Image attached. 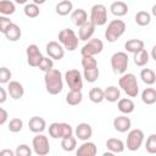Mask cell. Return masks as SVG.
<instances>
[{
	"label": "cell",
	"instance_id": "obj_1",
	"mask_svg": "<svg viewBox=\"0 0 156 156\" xmlns=\"http://www.w3.org/2000/svg\"><path fill=\"white\" fill-rule=\"evenodd\" d=\"M44 83H45V89L49 94L51 95H57L62 91L63 89V79H62V73L58 69H50L45 72L44 74Z\"/></svg>",
	"mask_w": 156,
	"mask_h": 156
},
{
	"label": "cell",
	"instance_id": "obj_2",
	"mask_svg": "<svg viewBox=\"0 0 156 156\" xmlns=\"http://www.w3.org/2000/svg\"><path fill=\"white\" fill-rule=\"evenodd\" d=\"M118 85L129 98H135L139 94V84L133 73H123L118 79Z\"/></svg>",
	"mask_w": 156,
	"mask_h": 156
},
{
	"label": "cell",
	"instance_id": "obj_3",
	"mask_svg": "<svg viewBox=\"0 0 156 156\" xmlns=\"http://www.w3.org/2000/svg\"><path fill=\"white\" fill-rule=\"evenodd\" d=\"M126 23L122 20H112L105 30V39L108 43H115L117 39H119L124 32H126Z\"/></svg>",
	"mask_w": 156,
	"mask_h": 156
},
{
	"label": "cell",
	"instance_id": "obj_4",
	"mask_svg": "<svg viewBox=\"0 0 156 156\" xmlns=\"http://www.w3.org/2000/svg\"><path fill=\"white\" fill-rule=\"evenodd\" d=\"M58 43L63 46L65 50L68 51H74L78 48L79 39L76 35L74 30L71 28H63L58 33Z\"/></svg>",
	"mask_w": 156,
	"mask_h": 156
},
{
	"label": "cell",
	"instance_id": "obj_5",
	"mask_svg": "<svg viewBox=\"0 0 156 156\" xmlns=\"http://www.w3.org/2000/svg\"><path fill=\"white\" fill-rule=\"evenodd\" d=\"M129 65V57L128 54L124 51H117L111 56V68L113 73L116 74H123L126 73Z\"/></svg>",
	"mask_w": 156,
	"mask_h": 156
},
{
	"label": "cell",
	"instance_id": "obj_6",
	"mask_svg": "<svg viewBox=\"0 0 156 156\" xmlns=\"http://www.w3.org/2000/svg\"><path fill=\"white\" fill-rule=\"evenodd\" d=\"M89 20L98 27L106 24L107 22V7L102 4H95L90 9Z\"/></svg>",
	"mask_w": 156,
	"mask_h": 156
},
{
	"label": "cell",
	"instance_id": "obj_7",
	"mask_svg": "<svg viewBox=\"0 0 156 156\" xmlns=\"http://www.w3.org/2000/svg\"><path fill=\"white\" fill-rule=\"evenodd\" d=\"M32 147L35 155L38 156H45L50 152V143L46 135L43 133H37V135L32 140Z\"/></svg>",
	"mask_w": 156,
	"mask_h": 156
},
{
	"label": "cell",
	"instance_id": "obj_8",
	"mask_svg": "<svg viewBox=\"0 0 156 156\" xmlns=\"http://www.w3.org/2000/svg\"><path fill=\"white\" fill-rule=\"evenodd\" d=\"M144 132L139 128L129 129L127 135V149L129 151H138L144 143Z\"/></svg>",
	"mask_w": 156,
	"mask_h": 156
},
{
	"label": "cell",
	"instance_id": "obj_9",
	"mask_svg": "<svg viewBox=\"0 0 156 156\" xmlns=\"http://www.w3.org/2000/svg\"><path fill=\"white\" fill-rule=\"evenodd\" d=\"M65 80L69 90H82L83 88V74L76 68L68 69L65 73Z\"/></svg>",
	"mask_w": 156,
	"mask_h": 156
},
{
	"label": "cell",
	"instance_id": "obj_10",
	"mask_svg": "<svg viewBox=\"0 0 156 156\" xmlns=\"http://www.w3.org/2000/svg\"><path fill=\"white\" fill-rule=\"evenodd\" d=\"M104 49V43L101 39L99 38H90L89 40L85 41V44L82 46L80 49V54L83 55H88V56H95L98 54H100Z\"/></svg>",
	"mask_w": 156,
	"mask_h": 156
},
{
	"label": "cell",
	"instance_id": "obj_11",
	"mask_svg": "<svg viewBox=\"0 0 156 156\" xmlns=\"http://www.w3.org/2000/svg\"><path fill=\"white\" fill-rule=\"evenodd\" d=\"M26 54H27V63L30 67H38L41 58L44 57L41 51L39 50V46L35 45V44L28 45L27 49H26Z\"/></svg>",
	"mask_w": 156,
	"mask_h": 156
},
{
	"label": "cell",
	"instance_id": "obj_12",
	"mask_svg": "<svg viewBox=\"0 0 156 156\" xmlns=\"http://www.w3.org/2000/svg\"><path fill=\"white\" fill-rule=\"evenodd\" d=\"M46 54L49 57H51L52 60H62L63 56H65V49L63 46L58 43V41H55V40H51L46 44Z\"/></svg>",
	"mask_w": 156,
	"mask_h": 156
},
{
	"label": "cell",
	"instance_id": "obj_13",
	"mask_svg": "<svg viewBox=\"0 0 156 156\" xmlns=\"http://www.w3.org/2000/svg\"><path fill=\"white\" fill-rule=\"evenodd\" d=\"M95 24L88 20L85 23H83L80 27H78V39L82 40V41H87L89 40L90 38H93L94 33H95Z\"/></svg>",
	"mask_w": 156,
	"mask_h": 156
},
{
	"label": "cell",
	"instance_id": "obj_14",
	"mask_svg": "<svg viewBox=\"0 0 156 156\" xmlns=\"http://www.w3.org/2000/svg\"><path fill=\"white\" fill-rule=\"evenodd\" d=\"M112 124H113L115 130H117L119 133H126L130 129L132 121L129 117H127V115H121V116H117L113 118Z\"/></svg>",
	"mask_w": 156,
	"mask_h": 156
},
{
	"label": "cell",
	"instance_id": "obj_15",
	"mask_svg": "<svg viewBox=\"0 0 156 156\" xmlns=\"http://www.w3.org/2000/svg\"><path fill=\"white\" fill-rule=\"evenodd\" d=\"M74 134H76V138L82 140V141H85V140H89L93 135V128L89 123H85V122H82L79 123L77 127H76V130H74Z\"/></svg>",
	"mask_w": 156,
	"mask_h": 156
},
{
	"label": "cell",
	"instance_id": "obj_16",
	"mask_svg": "<svg viewBox=\"0 0 156 156\" xmlns=\"http://www.w3.org/2000/svg\"><path fill=\"white\" fill-rule=\"evenodd\" d=\"M7 94L13 99L18 100L24 95V88L23 85L17 80H10L7 83Z\"/></svg>",
	"mask_w": 156,
	"mask_h": 156
},
{
	"label": "cell",
	"instance_id": "obj_17",
	"mask_svg": "<svg viewBox=\"0 0 156 156\" xmlns=\"http://www.w3.org/2000/svg\"><path fill=\"white\" fill-rule=\"evenodd\" d=\"M28 128L32 133L37 134V133H43L46 128V122L43 117L39 116H33L29 121H28Z\"/></svg>",
	"mask_w": 156,
	"mask_h": 156
},
{
	"label": "cell",
	"instance_id": "obj_18",
	"mask_svg": "<svg viewBox=\"0 0 156 156\" xmlns=\"http://www.w3.org/2000/svg\"><path fill=\"white\" fill-rule=\"evenodd\" d=\"M77 156H95L98 154V147L93 141L85 140L76 151Z\"/></svg>",
	"mask_w": 156,
	"mask_h": 156
},
{
	"label": "cell",
	"instance_id": "obj_19",
	"mask_svg": "<svg viewBox=\"0 0 156 156\" xmlns=\"http://www.w3.org/2000/svg\"><path fill=\"white\" fill-rule=\"evenodd\" d=\"M117 107H118V111L123 115H129L134 111L135 108V105L133 102L132 99L129 98H119L117 100Z\"/></svg>",
	"mask_w": 156,
	"mask_h": 156
},
{
	"label": "cell",
	"instance_id": "obj_20",
	"mask_svg": "<svg viewBox=\"0 0 156 156\" xmlns=\"http://www.w3.org/2000/svg\"><path fill=\"white\" fill-rule=\"evenodd\" d=\"M71 20L73 22L74 26L77 27H80L83 23H85L88 21V13L84 9H77V10H73L71 12Z\"/></svg>",
	"mask_w": 156,
	"mask_h": 156
},
{
	"label": "cell",
	"instance_id": "obj_21",
	"mask_svg": "<svg viewBox=\"0 0 156 156\" xmlns=\"http://www.w3.org/2000/svg\"><path fill=\"white\" fill-rule=\"evenodd\" d=\"M5 38L9 41H17L18 39H21L22 37V29L20 28V26H17L16 23H11V26L6 29V32L4 33Z\"/></svg>",
	"mask_w": 156,
	"mask_h": 156
},
{
	"label": "cell",
	"instance_id": "obj_22",
	"mask_svg": "<svg viewBox=\"0 0 156 156\" xmlns=\"http://www.w3.org/2000/svg\"><path fill=\"white\" fill-rule=\"evenodd\" d=\"M106 147L112 154H122L124 151V143L117 138H110L106 140Z\"/></svg>",
	"mask_w": 156,
	"mask_h": 156
},
{
	"label": "cell",
	"instance_id": "obj_23",
	"mask_svg": "<svg viewBox=\"0 0 156 156\" xmlns=\"http://www.w3.org/2000/svg\"><path fill=\"white\" fill-rule=\"evenodd\" d=\"M55 11L58 16H67L73 11V4L69 0H61L56 4Z\"/></svg>",
	"mask_w": 156,
	"mask_h": 156
},
{
	"label": "cell",
	"instance_id": "obj_24",
	"mask_svg": "<svg viewBox=\"0 0 156 156\" xmlns=\"http://www.w3.org/2000/svg\"><path fill=\"white\" fill-rule=\"evenodd\" d=\"M110 11L112 15L117 16V17H122L124 15L128 13L129 9H128V5L123 1H115L110 5Z\"/></svg>",
	"mask_w": 156,
	"mask_h": 156
},
{
	"label": "cell",
	"instance_id": "obj_25",
	"mask_svg": "<svg viewBox=\"0 0 156 156\" xmlns=\"http://www.w3.org/2000/svg\"><path fill=\"white\" fill-rule=\"evenodd\" d=\"M133 55H134V56H133V61H134V63H135L138 67H144V66H146L147 62H149V60H150V55H149V52L146 51V49H141V50L134 52Z\"/></svg>",
	"mask_w": 156,
	"mask_h": 156
},
{
	"label": "cell",
	"instance_id": "obj_26",
	"mask_svg": "<svg viewBox=\"0 0 156 156\" xmlns=\"http://www.w3.org/2000/svg\"><path fill=\"white\" fill-rule=\"evenodd\" d=\"M121 98V90L119 88L115 85H110L104 90V99L108 102H116Z\"/></svg>",
	"mask_w": 156,
	"mask_h": 156
},
{
	"label": "cell",
	"instance_id": "obj_27",
	"mask_svg": "<svg viewBox=\"0 0 156 156\" xmlns=\"http://www.w3.org/2000/svg\"><path fill=\"white\" fill-rule=\"evenodd\" d=\"M83 100V94L82 90H69L66 94V102L71 106H77L82 102Z\"/></svg>",
	"mask_w": 156,
	"mask_h": 156
},
{
	"label": "cell",
	"instance_id": "obj_28",
	"mask_svg": "<svg viewBox=\"0 0 156 156\" xmlns=\"http://www.w3.org/2000/svg\"><path fill=\"white\" fill-rule=\"evenodd\" d=\"M140 79L146 85H152L156 82V74L151 68H143L140 71Z\"/></svg>",
	"mask_w": 156,
	"mask_h": 156
},
{
	"label": "cell",
	"instance_id": "obj_29",
	"mask_svg": "<svg viewBox=\"0 0 156 156\" xmlns=\"http://www.w3.org/2000/svg\"><path fill=\"white\" fill-rule=\"evenodd\" d=\"M141 101L146 105H154L156 102V90L155 88H145L141 91Z\"/></svg>",
	"mask_w": 156,
	"mask_h": 156
},
{
	"label": "cell",
	"instance_id": "obj_30",
	"mask_svg": "<svg viewBox=\"0 0 156 156\" xmlns=\"http://www.w3.org/2000/svg\"><path fill=\"white\" fill-rule=\"evenodd\" d=\"M16 11V4L11 0H0V15L10 16Z\"/></svg>",
	"mask_w": 156,
	"mask_h": 156
},
{
	"label": "cell",
	"instance_id": "obj_31",
	"mask_svg": "<svg viewBox=\"0 0 156 156\" xmlns=\"http://www.w3.org/2000/svg\"><path fill=\"white\" fill-rule=\"evenodd\" d=\"M124 49L127 52H136L141 49H144V41L141 39H130V40H127L126 44H124Z\"/></svg>",
	"mask_w": 156,
	"mask_h": 156
},
{
	"label": "cell",
	"instance_id": "obj_32",
	"mask_svg": "<svg viewBox=\"0 0 156 156\" xmlns=\"http://www.w3.org/2000/svg\"><path fill=\"white\" fill-rule=\"evenodd\" d=\"M134 21L138 26L140 27H146L150 24L151 22V15L147 12V11H138L135 13V17H134Z\"/></svg>",
	"mask_w": 156,
	"mask_h": 156
},
{
	"label": "cell",
	"instance_id": "obj_33",
	"mask_svg": "<svg viewBox=\"0 0 156 156\" xmlns=\"http://www.w3.org/2000/svg\"><path fill=\"white\" fill-rule=\"evenodd\" d=\"M100 76V71L96 67H91V68H83V78L88 82V83H94L98 80Z\"/></svg>",
	"mask_w": 156,
	"mask_h": 156
},
{
	"label": "cell",
	"instance_id": "obj_34",
	"mask_svg": "<svg viewBox=\"0 0 156 156\" xmlns=\"http://www.w3.org/2000/svg\"><path fill=\"white\" fill-rule=\"evenodd\" d=\"M88 96H89V100L91 102H94V104H100V102H102L105 100L104 99V90L101 88H98V87L96 88H91L89 90Z\"/></svg>",
	"mask_w": 156,
	"mask_h": 156
},
{
	"label": "cell",
	"instance_id": "obj_35",
	"mask_svg": "<svg viewBox=\"0 0 156 156\" xmlns=\"http://www.w3.org/2000/svg\"><path fill=\"white\" fill-rule=\"evenodd\" d=\"M61 147H62L65 151H67V152L73 151V150L77 147V138L73 136V135H71V136H68V138L61 139Z\"/></svg>",
	"mask_w": 156,
	"mask_h": 156
},
{
	"label": "cell",
	"instance_id": "obj_36",
	"mask_svg": "<svg viewBox=\"0 0 156 156\" xmlns=\"http://www.w3.org/2000/svg\"><path fill=\"white\" fill-rule=\"evenodd\" d=\"M23 12L27 17L29 18H35L39 16L40 13V10H39V5L34 4V2H30V4H26L24 5V9H23Z\"/></svg>",
	"mask_w": 156,
	"mask_h": 156
},
{
	"label": "cell",
	"instance_id": "obj_37",
	"mask_svg": "<svg viewBox=\"0 0 156 156\" xmlns=\"http://www.w3.org/2000/svg\"><path fill=\"white\" fill-rule=\"evenodd\" d=\"M7 128H9V130L11 133H18L23 128V121L21 118H17V117L16 118H12V119H10Z\"/></svg>",
	"mask_w": 156,
	"mask_h": 156
},
{
	"label": "cell",
	"instance_id": "obj_38",
	"mask_svg": "<svg viewBox=\"0 0 156 156\" xmlns=\"http://www.w3.org/2000/svg\"><path fill=\"white\" fill-rule=\"evenodd\" d=\"M49 135L52 139H61V123L52 122L49 126Z\"/></svg>",
	"mask_w": 156,
	"mask_h": 156
},
{
	"label": "cell",
	"instance_id": "obj_39",
	"mask_svg": "<svg viewBox=\"0 0 156 156\" xmlns=\"http://www.w3.org/2000/svg\"><path fill=\"white\" fill-rule=\"evenodd\" d=\"M145 149L149 154H156V134L152 133L147 136L145 143Z\"/></svg>",
	"mask_w": 156,
	"mask_h": 156
},
{
	"label": "cell",
	"instance_id": "obj_40",
	"mask_svg": "<svg viewBox=\"0 0 156 156\" xmlns=\"http://www.w3.org/2000/svg\"><path fill=\"white\" fill-rule=\"evenodd\" d=\"M38 67H39V69L40 71H43L44 73L45 72H48V71H50V69H52L54 68V60L51 58V57H43L41 58V61H40V63L38 65Z\"/></svg>",
	"mask_w": 156,
	"mask_h": 156
},
{
	"label": "cell",
	"instance_id": "obj_41",
	"mask_svg": "<svg viewBox=\"0 0 156 156\" xmlns=\"http://www.w3.org/2000/svg\"><path fill=\"white\" fill-rule=\"evenodd\" d=\"M82 67L83 68H91V67H96L98 66V61L94 56H88V55H83L82 56Z\"/></svg>",
	"mask_w": 156,
	"mask_h": 156
},
{
	"label": "cell",
	"instance_id": "obj_42",
	"mask_svg": "<svg viewBox=\"0 0 156 156\" xmlns=\"http://www.w3.org/2000/svg\"><path fill=\"white\" fill-rule=\"evenodd\" d=\"M15 155L16 156H30L32 155V149L27 144H21L16 147Z\"/></svg>",
	"mask_w": 156,
	"mask_h": 156
},
{
	"label": "cell",
	"instance_id": "obj_43",
	"mask_svg": "<svg viewBox=\"0 0 156 156\" xmlns=\"http://www.w3.org/2000/svg\"><path fill=\"white\" fill-rule=\"evenodd\" d=\"M11 77L12 73L7 67H0V84H7Z\"/></svg>",
	"mask_w": 156,
	"mask_h": 156
},
{
	"label": "cell",
	"instance_id": "obj_44",
	"mask_svg": "<svg viewBox=\"0 0 156 156\" xmlns=\"http://www.w3.org/2000/svg\"><path fill=\"white\" fill-rule=\"evenodd\" d=\"M73 135V129H72V126L69 123H66V122H61V139L63 138H68Z\"/></svg>",
	"mask_w": 156,
	"mask_h": 156
},
{
	"label": "cell",
	"instance_id": "obj_45",
	"mask_svg": "<svg viewBox=\"0 0 156 156\" xmlns=\"http://www.w3.org/2000/svg\"><path fill=\"white\" fill-rule=\"evenodd\" d=\"M11 23H12V21L7 17V16H2V15H0V33H5L6 32V29L11 26Z\"/></svg>",
	"mask_w": 156,
	"mask_h": 156
},
{
	"label": "cell",
	"instance_id": "obj_46",
	"mask_svg": "<svg viewBox=\"0 0 156 156\" xmlns=\"http://www.w3.org/2000/svg\"><path fill=\"white\" fill-rule=\"evenodd\" d=\"M7 118H9V113H7V111H6L4 107L0 106V126L5 124V123L7 122Z\"/></svg>",
	"mask_w": 156,
	"mask_h": 156
},
{
	"label": "cell",
	"instance_id": "obj_47",
	"mask_svg": "<svg viewBox=\"0 0 156 156\" xmlns=\"http://www.w3.org/2000/svg\"><path fill=\"white\" fill-rule=\"evenodd\" d=\"M6 100H7V91L2 87H0V105L4 104Z\"/></svg>",
	"mask_w": 156,
	"mask_h": 156
},
{
	"label": "cell",
	"instance_id": "obj_48",
	"mask_svg": "<svg viewBox=\"0 0 156 156\" xmlns=\"http://www.w3.org/2000/svg\"><path fill=\"white\" fill-rule=\"evenodd\" d=\"M15 156V151L10 150V149H5V150H1L0 151V156Z\"/></svg>",
	"mask_w": 156,
	"mask_h": 156
},
{
	"label": "cell",
	"instance_id": "obj_49",
	"mask_svg": "<svg viewBox=\"0 0 156 156\" xmlns=\"http://www.w3.org/2000/svg\"><path fill=\"white\" fill-rule=\"evenodd\" d=\"M28 0H13L15 4H18V5H26Z\"/></svg>",
	"mask_w": 156,
	"mask_h": 156
},
{
	"label": "cell",
	"instance_id": "obj_50",
	"mask_svg": "<svg viewBox=\"0 0 156 156\" xmlns=\"http://www.w3.org/2000/svg\"><path fill=\"white\" fill-rule=\"evenodd\" d=\"M45 1L46 0H33V2L37 5H43V4H45Z\"/></svg>",
	"mask_w": 156,
	"mask_h": 156
}]
</instances>
